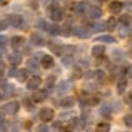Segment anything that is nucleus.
Returning a JSON list of instances; mask_svg holds the SVG:
<instances>
[{
  "instance_id": "c756f323",
  "label": "nucleus",
  "mask_w": 132,
  "mask_h": 132,
  "mask_svg": "<svg viewBox=\"0 0 132 132\" xmlns=\"http://www.w3.org/2000/svg\"><path fill=\"white\" fill-rule=\"evenodd\" d=\"M98 102H100V98H98L97 95H94V97H90L87 100V105L89 106H95V105H98Z\"/></svg>"
},
{
  "instance_id": "4be33fe9",
  "label": "nucleus",
  "mask_w": 132,
  "mask_h": 132,
  "mask_svg": "<svg viewBox=\"0 0 132 132\" xmlns=\"http://www.w3.org/2000/svg\"><path fill=\"white\" fill-rule=\"evenodd\" d=\"M116 24H118V19L116 18H108L106 23H105V29H106V31H114Z\"/></svg>"
},
{
  "instance_id": "6ab92c4d",
  "label": "nucleus",
  "mask_w": 132,
  "mask_h": 132,
  "mask_svg": "<svg viewBox=\"0 0 132 132\" xmlns=\"http://www.w3.org/2000/svg\"><path fill=\"white\" fill-rule=\"evenodd\" d=\"M8 61H10V63H11L13 66H18L19 63L23 61V56L19 55V53H11V55L8 56Z\"/></svg>"
},
{
  "instance_id": "4c0bfd02",
  "label": "nucleus",
  "mask_w": 132,
  "mask_h": 132,
  "mask_svg": "<svg viewBox=\"0 0 132 132\" xmlns=\"http://www.w3.org/2000/svg\"><path fill=\"white\" fill-rule=\"evenodd\" d=\"M37 130H40V132H45V130H48V127L45 126V124H42V126H39V127H37Z\"/></svg>"
},
{
  "instance_id": "f257e3e1",
  "label": "nucleus",
  "mask_w": 132,
  "mask_h": 132,
  "mask_svg": "<svg viewBox=\"0 0 132 132\" xmlns=\"http://www.w3.org/2000/svg\"><path fill=\"white\" fill-rule=\"evenodd\" d=\"M48 13H50V18H52V21H55V23H58V21H61L63 19V10L60 8L58 5H52V6H48Z\"/></svg>"
},
{
  "instance_id": "423d86ee",
  "label": "nucleus",
  "mask_w": 132,
  "mask_h": 132,
  "mask_svg": "<svg viewBox=\"0 0 132 132\" xmlns=\"http://www.w3.org/2000/svg\"><path fill=\"white\" fill-rule=\"evenodd\" d=\"M53 64H55V60H53V56H52V55H42V58H40V66H42L44 69L53 68Z\"/></svg>"
},
{
  "instance_id": "f704fd0d",
  "label": "nucleus",
  "mask_w": 132,
  "mask_h": 132,
  "mask_svg": "<svg viewBox=\"0 0 132 132\" xmlns=\"http://www.w3.org/2000/svg\"><path fill=\"white\" fill-rule=\"evenodd\" d=\"M6 24H8V23H6V19H2V21H0V31H5L6 29Z\"/></svg>"
},
{
  "instance_id": "473e14b6",
  "label": "nucleus",
  "mask_w": 132,
  "mask_h": 132,
  "mask_svg": "<svg viewBox=\"0 0 132 132\" xmlns=\"http://www.w3.org/2000/svg\"><path fill=\"white\" fill-rule=\"evenodd\" d=\"M52 129H55V130H64V126H63L61 121H55L53 126H52Z\"/></svg>"
},
{
  "instance_id": "f03ea898",
  "label": "nucleus",
  "mask_w": 132,
  "mask_h": 132,
  "mask_svg": "<svg viewBox=\"0 0 132 132\" xmlns=\"http://www.w3.org/2000/svg\"><path fill=\"white\" fill-rule=\"evenodd\" d=\"M39 118H40L42 122H50V121H53V118H55V111L52 108H42L39 111Z\"/></svg>"
},
{
  "instance_id": "a18cd8bd",
  "label": "nucleus",
  "mask_w": 132,
  "mask_h": 132,
  "mask_svg": "<svg viewBox=\"0 0 132 132\" xmlns=\"http://www.w3.org/2000/svg\"><path fill=\"white\" fill-rule=\"evenodd\" d=\"M0 2H2V0H0Z\"/></svg>"
},
{
  "instance_id": "2f4dec72",
  "label": "nucleus",
  "mask_w": 132,
  "mask_h": 132,
  "mask_svg": "<svg viewBox=\"0 0 132 132\" xmlns=\"http://www.w3.org/2000/svg\"><path fill=\"white\" fill-rule=\"evenodd\" d=\"M6 45H8V39H6L5 36H0V50L6 48Z\"/></svg>"
},
{
  "instance_id": "b1692460",
  "label": "nucleus",
  "mask_w": 132,
  "mask_h": 132,
  "mask_svg": "<svg viewBox=\"0 0 132 132\" xmlns=\"http://www.w3.org/2000/svg\"><path fill=\"white\" fill-rule=\"evenodd\" d=\"M95 129H97L98 132H108V130L111 129V126H110V122H98Z\"/></svg>"
},
{
  "instance_id": "c9c22d12",
  "label": "nucleus",
  "mask_w": 132,
  "mask_h": 132,
  "mask_svg": "<svg viewBox=\"0 0 132 132\" xmlns=\"http://www.w3.org/2000/svg\"><path fill=\"white\" fill-rule=\"evenodd\" d=\"M126 103H129V105H132V92H129V94L126 95Z\"/></svg>"
},
{
  "instance_id": "393cba45",
  "label": "nucleus",
  "mask_w": 132,
  "mask_h": 132,
  "mask_svg": "<svg viewBox=\"0 0 132 132\" xmlns=\"http://www.w3.org/2000/svg\"><path fill=\"white\" fill-rule=\"evenodd\" d=\"M48 45H50V48H52V52H53V53L63 55V47H61V45H56V44H53V42H50Z\"/></svg>"
},
{
  "instance_id": "ea45409f",
  "label": "nucleus",
  "mask_w": 132,
  "mask_h": 132,
  "mask_svg": "<svg viewBox=\"0 0 132 132\" xmlns=\"http://www.w3.org/2000/svg\"><path fill=\"white\" fill-rule=\"evenodd\" d=\"M8 76H16V71H15V68H11V69L8 71Z\"/></svg>"
},
{
  "instance_id": "c85d7f7f",
  "label": "nucleus",
  "mask_w": 132,
  "mask_h": 132,
  "mask_svg": "<svg viewBox=\"0 0 132 132\" xmlns=\"http://www.w3.org/2000/svg\"><path fill=\"white\" fill-rule=\"evenodd\" d=\"M119 23H121L122 26H129V24H130V16H129V15H122V16L119 18Z\"/></svg>"
},
{
  "instance_id": "9b49d317",
  "label": "nucleus",
  "mask_w": 132,
  "mask_h": 132,
  "mask_svg": "<svg viewBox=\"0 0 132 132\" xmlns=\"http://www.w3.org/2000/svg\"><path fill=\"white\" fill-rule=\"evenodd\" d=\"M31 98L34 100V103H40V102H44L45 98H47V92L45 90H36L34 95H32Z\"/></svg>"
},
{
  "instance_id": "a211bd4d",
  "label": "nucleus",
  "mask_w": 132,
  "mask_h": 132,
  "mask_svg": "<svg viewBox=\"0 0 132 132\" xmlns=\"http://www.w3.org/2000/svg\"><path fill=\"white\" fill-rule=\"evenodd\" d=\"M45 31H47L48 34H52V36H58V34H60V26H56V24H48V23H47V26H45Z\"/></svg>"
},
{
  "instance_id": "79ce46f5",
  "label": "nucleus",
  "mask_w": 132,
  "mask_h": 132,
  "mask_svg": "<svg viewBox=\"0 0 132 132\" xmlns=\"http://www.w3.org/2000/svg\"><path fill=\"white\" fill-rule=\"evenodd\" d=\"M31 6H32V8H37V2H36V0H31Z\"/></svg>"
},
{
  "instance_id": "0eeeda50",
  "label": "nucleus",
  "mask_w": 132,
  "mask_h": 132,
  "mask_svg": "<svg viewBox=\"0 0 132 132\" xmlns=\"http://www.w3.org/2000/svg\"><path fill=\"white\" fill-rule=\"evenodd\" d=\"M6 23L11 24L13 28H19L23 24V16L21 15H10V16H6Z\"/></svg>"
},
{
  "instance_id": "dca6fc26",
  "label": "nucleus",
  "mask_w": 132,
  "mask_h": 132,
  "mask_svg": "<svg viewBox=\"0 0 132 132\" xmlns=\"http://www.w3.org/2000/svg\"><path fill=\"white\" fill-rule=\"evenodd\" d=\"M87 10H89V5L85 3V2H79V3H76V6H74V11L79 13V15H84V13H87Z\"/></svg>"
},
{
  "instance_id": "7c9ffc66",
  "label": "nucleus",
  "mask_w": 132,
  "mask_h": 132,
  "mask_svg": "<svg viewBox=\"0 0 132 132\" xmlns=\"http://www.w3.org/2000/svg\"><path fill=\"white\" fill-rule=\"evenodd\" d=\"M72 56H74V55H61L63 64H66V66H68V64H71V63H72Z\"/></svg>"
},
{
  "instance_id": "2eb2a0df",
  "label": "nucleus",
  "mask_w": 132,
  "mask_h": 132,
  "mask_svg": "<svg viewBox=\"0 0 132 132\" xmlns=\"http://www.w3.org/2000/svg\"><path fill=\"white\" fill-rule=\"evenodd\" d=\"M16 79L19 82H26L29 79V69H18L16 71Z\"/></svg>"
},
{
  "instance_id": "7ed1b4c3",
  "label": "nucleus",
  "mask_w": 132,
  "mask_h": 132,
  "mask_svg": "<svg viewBox=\"0 0 132 132\" xmlns=\"http://www.w3.org/2000/svg\"><path fill=\"white\" fill-rule=\"evenodd\" d=\"M102 15H103V11H102V8H100L98 5H90V6H89L87 16H89L90 19H98V18H102Z\"/></svg>"
},
{
  "instance_id": "a19ab883",
  "label": "nucleus",
  "mask_w": 132,
  "mask_h": 132,
  "mask_svg": "<svg viewBox=\"0 0 132 132\" xmlns=\"http://www.w3.org/2000/svg\"><path fill=\"white\" fill-rule=\"evenodd\" d=\"M3 121H5V114H3V113H0V126L3 124Z\"/></svg>"
},
{
  "instance_id": "4468645a",
  "label": "nucleus",
  "mask_w": 132,
  "mask_h": 132,
  "mask_svg": "<svg viewBox=\"0 0 132 132\" xmlns=\"http://www.w3.org/2000/svg\"><path fill=\"white\" fill-rule=\"evenodd\" d=\"M71 89V82L69 81H61V82H58V85H56V92L58 94H66Z\"/></svg>"
},
{
  "instance_id": "72a5a7b5",
  "label": "nucleus",
  "mask_w": 132,
  "mask_h": 132,
  "mask_svg": "<svg viewBox=\"0 0 132 132\" xmlns=\"http://www.w3.org/2000/svg\"><path fill=\"white\" fill-rule=\"evenodd\" d=\"M124 124H126L127 127H132V114L124 116Z\"/></svg>"
},
{
  "instance_id": "e433bc0d",
  "label": "nucleus",
  "mask_w": 132,
  "mask_h": 132,
  "mask_svg": "<svg viewBox=\"0 0 132 132\" xmlns=\"http://www.w3.org/2000/svg\"><path fill=\"white\" fill-rule=\"evenodd\" d=\"M5 68H6V66H5V63H3L2 60H0V76H2L3 72H5Z\"/></svg>"
},
{
  "instance_id": "39448f33",
  "label": "nucleus",
  "mask_w": 132,
  "mask_h": 132,
  "mask_svg": "<svg viewBox=\"0 0 132 132\" xmlns=\"http://www.w3.org/2000/svg\"><path fill=\"white\" fill-rule=\"evenodd\" d=\"M26 82H28L26 85H28L29 90H37L39 87H40V84H42V79L39 77V76H32V77H29Z\"/></svg>"
},
{
  "instance_id": "5701e85b",
  "label": "nucleus",
  "mask_w": 132,
  "mask_h": 132,
  "mask_svg": "<svg viewBox=\"0 0 132 132\" xmlns=\"http://www.w3.org/2000/svg\"><path fill=\"white\" fill-rule=\"evenodd\" d=\"M111 113H113V110H111L110 105H103V106L100 108V114H102L103 118H110Z\"/></svg>"
},
{
  "instance_id": "58836bf2",
  "label": "nucleus",
  "mask_w": 132,
  "mask_h": 132,
  "mask_svg": "<svg viewBox=\"0 0 132 132\" xmlns=\"http://www.w3.org/2000/svg\"><path fill=\"white\" fill-rule=\"evenodd\" d=\"M94 29H95V31H100V29H105V24H95V26H94Z\"/></svg>"
},
{
  "instance_id": "bb28decb",
  "label": "nucleus",
  "mask_w": 132,
  "mask_h": 132,
  "mask_svg": "<svg viewBox=\"0 0 132 132\" xmlns=\"http://www.w3.org/2000/svg\"><path fill=\"white\" fill-rule=\"evenodd\" d=\"M23 105H24V108L26 110H32V108H34V100H32V98H24V100H23Z\"/></svg>"
},
{
  "instance_id": "f8f14e48",
  "label": "nucleus",
  "mask_w": 132,
  "mask_h": 132,
  "mask_svg": "<svg viewBox=\"0 0 132 132\" xmlns=\"http://www.w3.org/2000/svg\"><path fill=\"white\" fill-rule=\"evenodd\" d=\"M74 34L77 37H81V39H87L90 36V28H85V26H82V28H77L74 29Z\"/></svg>"
},
{
  "instance_id": "cd10ccee",
  "label": "nucleus",
  "mask_w": 132,
  "mask_h": 132,
  "mask_svg": "<svg viewBox=\"0 0 132 132\" xmlns=\"http://www.w3.org/2000/svg\"><path fill=\"white\" fill-rule=\"evenodd\" d=\"M45 85H47V89H53V85H55V76H48L47 81H45Z\"/></svg>"
},
{
  "instance_id": "c03bdc74",
  "label": "nucleus",
  "mask_w": 132,
  "mask_h": 132,
  "mask_svg": "<svg viewBox=\"0 0 132 132\" xmlns=\"http://www.w3.org/2000/svg\"><path fill=\"white\" fill-rule=\"evenodd\" d=\"M130 55H132V50H130Z\"/></svg>"
},
{
  "instance_id": "ddd939ff",
  "label": "nucleus",
  "mask_w": 132,
  "mask_h": 132,
  "mask_svg": "<svg viewBox=\"0 0 132 132\" xmlns=\"http://www.w3.org/2000/svg\"><path fill=\"white\" fill-rule=\"evenodd\" d=\"M105 55V45H94L92 47V56H95V58H102Z\"/></svg>"
},
{
  "instance_id": "1a4fd4ad",
  "label": "nucleus",
  "mask_w": 132,
  "mask_h": 132,
  "mask_svg": "<svg viewBox=\"0 0 132 132\" xmlns=\"http://www.w3.org/2000/svg\"><path fill=\"white\" fill-rule=\"evenodd\" d=\"M124 3L122 2H118V0H114V2H110V13H113V15H118V13H121Z\"/></svg>"
},
{
  "instance_id": "412c9836",
  "label": "nucleus",
  "mask_w": 132,
  "mask_h": 132,
  "mask_svg": "<svg viewBox=\"0 0 132 132\" xmlns=\"http://www.w3.org/2000/svg\"><path fill=\"white\" fill-rule=\"evenodd\" d=\"M97 42L98 44H114L116 39L113 36H100V37H97Z\"/></svg>"
},
{
  "instance_id": "20e7f679",
  "label": "nucleus",
  "mask_w": 132,
  "mask_h": 132,
  "mask_svg": "<svg viewBox=\"0 0 132 132\" xmlns=\"http://www.w3.org/2000/svg\"><path fill=\"white\" fill-rule=\"evenodd\" d=\"M19 111V102H8L3 106V113L6 114H16Z\"/></svg>"
},
{
  "instance_id": "37998d69",
  "label": "nucleus",
  "mask_w": 132,
  "mask_h": 132,
  "mask_svg": "<svg viewBox=\"0 0 132 132\" xmlns=\"http://www.w3.org/2000/svg\"><path fill=\"white\" fill-rule=\"evenodd\" d=\"M127 76H129V77H132V64L127 68Z\"/></svg>"
},
{
  "instance_id": "9d476101",
  "label": "nucleus",
  "mask_w": 132,
  "mask_h": 132,
  "mask_svg": "<svg viewBox=\"0 0 132 132\" xmlns=\"http://www.w3.org/2000/svg\"><path fill=\"white\" fill-rule=\"evenodd\" d=\"M8 42L11 44V47L15 48V50H18V48H21V47H23V44H24V37H21V36H15V37H11Z\"/></svg>"
},
{
  "instance_id": "f3484780",
  "label": "nucleus",
  "mask_w": 132,
  "mask_h": 132,
  "mask_svg": "<svg viewBox=\"0 0 132 132\" xmlns=\"http://www.w3.org/2000/svg\"><path fill=\"white\" fill-rule=\"evenodd\" d=\"M72 105H74V98H72V97H64V98H61V102H60L61 108H72Z\"/></svg>"
},
{
  "instance_id": "a878e982",
  "label": "nucleus",
  "mask_w": 132,
  "mask_h": 132,
  "mask_svg": "<svg viewBox=\"0 0 132 132\" xmlns=\"http://www.w3.org/2000/svg\"><path fill=\"white\" fill-rule=\"evenodd\" d=\"M94 77H95V81H97V82H100V84H102V82L105 81V72H103L102 69H97V71L94 72Z\"/></svg>"
},
{
  "instance_id": "aec40b11",
  "label": "nucleus",
  "mask_w": 132,
  "mask_h": 132,
  "mask_svg": "<svg viewBox=\"0 0 132 132\" xmlns=\"http://www.w3.org/2000/svg\"><path fill=\"white\" fill-rule=\"evenodd\" d=\"M126 87H127V79L126 77L119 79V81H118V94L122 95L124 92H126Z\"/></svg>"
},
{
  "instance_id": "6e6552de",
  "label": "nucleus",
  "mask_w": 132,
  "mask_h": 132,
  "mask_svg": "<svg viewBox=\"0 0 132 132\" xmlns=\"http://www.w3.org/2000/svg\"><path fill=\"white\" fill-rule=\"evenodd\" d=\"M31 44L36 45V47H42V45H45V39L42 37L40 32H32V36H31Z\"/></svg>"
}]
</instances>
